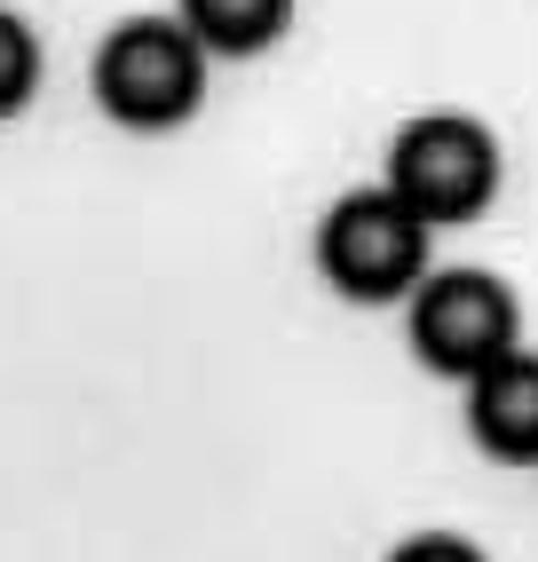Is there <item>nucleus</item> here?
I'll list each match as a JSON object with an SVG mask.
<instances>
[{
    "label": "nucleus",
    "instance_id": "1",
    "mask_svg": "<svg viewBox=\"0 0 538 562\" xmlns=\"http://www.w3.org/2000/svg\"><path fill=\"white\" fill-rule=\"evenodd\" d=\"M206 95V48L190 41L182 16H127L103 32L96 48V103L103 120H120L135 135L182 127Z\"/></svg>",
    "mask_w": 538,
    "mask_h": 562
},
{
    "label": "nucleus",
    "instance_id": "2",
    "mask_svg": "<svg viewBox=\"0 0 538 562\" xmlns=\"http://www.w3.org/2000/svg\"><path fill=\"white\" fill-rule=\"evenodd\" d=\"M317 270L340 302H404L428 278V222H419L389 182L333 199L317 222Z\"/></svg>",
    "mask_w": 538,
    "mask_h": 562
},
{
    "label": "nucleus",
    "instance_id": "3",
    "mask_svg": "<svg viewBox=\"0 0 538 562\" xmlns=\"http://www.w3.org/2000/svg\"><path fill=\"white\" fill-rule=\"evenodd\" d=\"M389 191L428 231L475 222L498 199V135L483 120H468V111H428V120L396 127V143H389Z\"/></svg>",
    "mask_w": 538,
    "mask_h": 562
},
{
    "label": "nucleus",
    "instance_id": "4",
    "mask_svg": "<svg viewBox=\"0 0 538 562\" xmlns=\"http://www.w3.org/2000/svg\"><path fill=\"white\" fill-rule=\"evenodd\" d=\"M404 333H412V357L444 372V381H475L491 357H507L523 341V310L507 278L491 270H428L404 293Z\"/></svg>",
    "mask_w": 538,
    "mask_h": 562
},
{
    "label": "nucleus",
    "instance_id": "5",
    "mask_svg": "<svg viewBox=\"0 0 538 562\" xmlns=\"http://www.w3.org/2000/svg\"><path fill=\"white\" fill-rule=\"evenodd\" d=\"M468 436L507 468H538V357L523 341L468 381Z\"/></svg>",
    "mask_w": 538,
    "mask_h": 562
},
{
    "label": "nucleus",
    "instance_id": "6",
    "mask_svg": "<svg viewBox=\"0 0 538 562\" xmlns=\"http://www.w3.org/2000/svg\"><path fill=\"white\" fill-rule=\"evenodd\" d=\"M175 16L190 24V41L206 56H261L285 41L293 0H175Z\"/></svg>",
    "mask_w": 538,
    "mask_h": 562
},
{
    "label": "nucleus",
    "instance_id": "7",
    "mask_svg": "<svg viewBox=\"0 0 538 562\" xmlns=\"http://www.w3.org/2000/svg\"><path fill=\"white\" fill-rule=\"evenodd\" d=\"M41 88V41H32V24L0 9V120H16Z\"/></svg>",
    "mask_w": 538,
    "mask_h": 562
},
{
    "label": "nucleus",
    "instance_id": "8",
    "mask_svg": "<svg viewBox=\"0 0 538 562\" xmlns=\"http://www.w3.org/2000/svg\"><path fill=\"white\" fill-rule=\"evenodd\" d=\"M389 562H483V554L459 539V531H419V539H404Z\"/></svg>",
    "mask_w": 538,
    "mask_h": 562
}]
</instances>
